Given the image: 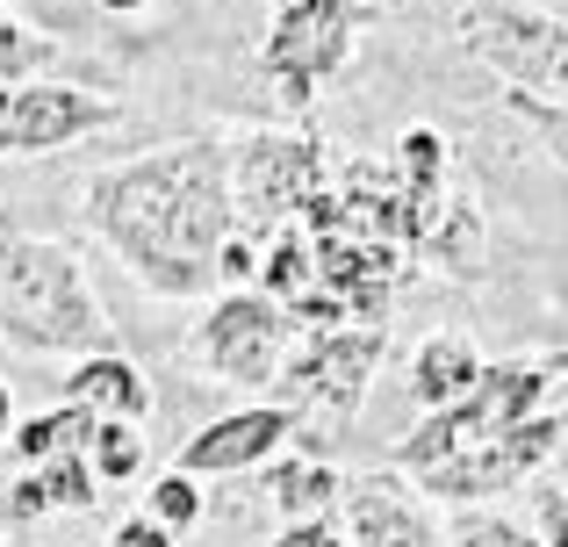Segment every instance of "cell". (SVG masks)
<instances>
[{
    "label": "cell",
    "instance_id": "6da1fadb",
    "mask_svg": "<svg viewBox=\"0 0 568 547\" xmlns=\"http://www.w3.org/2000/svg\"><path fill=\"white\" fill-rule=\"evenodd\" d=\"M94 231L130 260L152 295H202L216 281V253L231 239V152L173 144L159 159L109 166L87 188Z\"/></svg>",
    "mask_w": 568,
    "mask_h": 547
},
{
    "label": "cell",
    "instance_id": "7a4b0ae2",
    "mask_svg": "<svg viewBox=\"0 0 568 547\" xmlns=\"http://www.w3.org/2000/svg\"><path fill=\"white\" fill-rule=\"evenodd\" d=\"M561 382H568V361H561V353L483 361L475 389L460 396V404L432 411V418L396 447V476L425 483L432 468H454V462H468V454H489V447H504V439H518L532 418H547V411H555Z\"/></svg>",
    "mask_w": 568,
    "mask_h": 547
},
{
    "label": "cell",
    "instance_id": "3957f363",
    "mask_svg": "<svg viewBox=\"0 0 568 547\" xmlns=\"http://www.w3.org/2000/svg\"><path fill=\"white\" fill-rule=\"evenodd\" d=\"M0 332L37 353H109L87 267L58 239H8L0 245Z\"/></svg>",
    "mask_w": 568,
    "mask_h": 547
},
{
    "label": "cell",
    "instance_id": "277c9868",
    "mask_svg": "<svg viewBox=\"0 0 568 547\" xmlns=\"http://www.w3.org/2000/svg\"><path fill=\"white\" fill-rule=\"evenodd\" d=\"M454 29L497 80H511V94L568 109V22L561 14L532 8V0H460Z\"/></svg>",
    "mask_w": 568,
    "mask_h": 547
},
{
    "label": "cell",
    "instance_id": "5b68a950",
    "mask_svg": "<svg viewBox=\"0 0 568 547\" xmlns=\"http://www.w3.org/2000/svg\"><path fill=\"white\" fill-rule=\"evenodd\" d=\"M317 195H324L317 138L260 130V138L237 144V159H231V224L245 231V239H274V231L303 224V210Z\"/></svg>",
    "mask_w": 568,
    "mask_h": 547
},
{
    "label": "cell",
    "instance_id": "8992f818",
    "mask_svg": "<svg viewBox=\"0 0 568 547\" xmlns=\"http://www.w3.org/2000/svg\"><path fill=\"white\" fill-rule=\"evenodd\" d=\"M361 22H367V0H274V29H266L260 58L288 109H303L317 94V80H332L353 58Z\"/></svg>",
    "mask_w": 568,
    "mask_h": 547
},
{
    "label": "cell",
    "instance_id": "52a82bcc",
    "mask_svg": "<svg viewBox=\"0 0 568 547\" xmlns=\"http://www.w3.org/2000/svg\"><path fill=\"white\" fill-rule=\"evenodd\" d=\"M382 324H338V332H310L303 353L281 367V411L288 418H353L382 367Z\"/></svg>",
    "mask_w": 568,
    "mask_h": 547
},
{
    "label": "cell",
    "instance_id": "ba28073f",
    "mask_svg": "<svg viewBox=\"0 0 568 547\" xmlns=\"http://www.w3.org/2000/svg\"><path fill=\"white\" fill-rule=\"evenodd\" d=\"M288 338H295V317L274 303V295L231 288V295H223V303L202 317L194 353H202V367H209L216 382L266 389V382H281V367H288Z\"/></svg>",
    "mask_w": 568,
    "mask_h": 547
},
{
    "label": "cell",
    "instance_id": "9c48e42d",
    "mask_svg": "<svg viewBox=\"0 0 568 547\" xmlns=\"http://www.w3.org/2000/svg\"><path fill=\"white\" fill-rule=\"evenodd\" d=\"M338 511H346V547H446L439 519H432V505H425V490L403 483L396 468L346 476Z\"/></svg>",
    "mask_w": 568,
    "mask_h": 547
},
{
    "label": "cell",
    "instance_id": "30bf717a",
    "mask_svg": "<svg viewBox=\"0 0 568 547\" xmlns=\"http://www.w3.org/2000/svg\"><path fill=\"white\" fill-rule=\"evenodd\" d=\"M109 115V101H87L80 87H0V152H58Z\"/></svg>",
    "mask_w": 568,
    "mask_h": 547
},
{
    "label": "cell",
    "instance_id": "8fae6325",
    "mask_svg": "<svg viewBox=\"0 0 568 547\" xmlns=\"http://www.w3.org/2000/svg\"><path fill=\"white\" fill-rule=\"evenodd\" d=\"M288 433H295V418H288L281 404L231 411V418L202 425V433L181 447V476H237V468H260Z\"/></svg>",
    "mask_w": 568,
    "mask_h": 547
},
{
    "label": "cell",
    "instance_id": "7c38bea8",
    "mask_svg": "<svg viewBox=\"0 0 568 547\" xmlns=\"http://www.w3.org/2000/svg\"><path fill=\"white\" fill-rule=\"evenodd\" d=\"M65 404L94 411V418H109V425H138L144 411H152V389H144V375L123 353H87L65 375Z\"/></svg>",
    "mask_w": 568,
    "mask_h": 547
},
{
    "label": "cell",
    "instance_id": "4fadbf2b",
    "mask_svg": "<svg viewBox=\"0 0 568 547\" xmlns=\"http://www.w3.org/2000/svg\"><path fill=\"white\" fill-rule=\"evenodd\" d=\"M475 375H483V353H475L460 332H439V338H425L417 361H410V396L425 404V418H432V411L460 404V396L475 389Z\"/></svg>",
    "mask_w": 568,
    "mask_h": 547
},
{
    "label": "cell",
    "instance_id": "5bb4252c",
    "mask_svg": "<svg viewBox=\"0 0 568 547\" xmlns=\"http://www.w3.org/2000/svg\"><path fill=\"white\" fill-rule=\"evenodd\" d=\"M274 511L281 519H332V505H338V490H346V476L338 468H324V462H288V468H274Z\"/></svg>",
    "mask_w": 568,
    "mask_h": 547
},
{
    "label": "cell",
    "instance_id": "9a60e30c",
    "mask_svg": "<svg viewBox=\"0 0 568 547\" xmlns=\"http://www.w3.org/2000/svg\"><path fill=\"white\" fill-rule=\"evenodd\" d=\"M94 411H80V404H65V411H43V418H29V425H14V454L22 462H58V454H87V439H94Z\"/></svg>",
    "mask_w": 568,
    "mask_h": 547
},
{
    "label": "cell",
    "instance_id": "2e32d148",
    "mask_svg": "<svg viewBox=\"0 0 568 547\" xmlns=\"http://www.w3.org/2000/svg\"><path fill=\"white\" fill-rule=\"evenodd\" d=\"M396 181L410 195H439V181H446V138L439 130H403L396 138Z\"/></svg>",
    "mask_w": 568,
    "mask_h": 547
},
{
    "label": "cell",
    "instance_id": "e0dca14e",
    "mask_svg": "<svg viewBox=\"0 0 568 547\" xmlns=\"http://www.w3.org/2000/svg\"><path fill=\"white\" fill-rule=\"evenodd\" d=\"M87 468H94V483H130L144 468V439L138 425H94V439H87Z\"/></svg>",
    "mask_w": 568,
    "mask_h": 547
},
{
    "label": "cell",
    "instance_id": "ac0fdd59",
    "mask_svg": "<svg viewBox=\"0 0 568 547\" xmlns=\"http://www.w3.org/2000/svg\"><path fill=\"white\" fill-rule=\"evenodd\" d=\"M37 490H43V511H87L101 497L87 454H58V462H43L37 468Z\"/></svg>",
    "mask_w": 568,
    "mask_h": 547
},
{
    "label": "cell",
    "instance_id": "d6986e66",
    "mask_svg": "<svg viewBox=\"0 0 568 547\" xmlns=\"http://www.w3.org/2000/svg\"><path fill=\"white\" fill-rule=\"evenodd\" d=\"M144 519H159L166 534H187L194 519H202V490H194V476H181V468H166V476L144 490Z\"/></svg>",
    "mask_w": 568,
    "mask_h": 547
},
{
    "label": "cell",
    "instance_id": "ffe728a7",
    "mask_svg": "<svg viewBox=\"0 0 568 547\" xmlns=\"http://www.w3.org/2000/svg\"><path fill=\"white\" fill-rule=\"evenodd\" d=\"M504 109H511L518 123H532V138L547 144V159H555V166L568 173V109H547V101H526V94H511V87H504Z\"/></svg>",
    "mask_w": 568,
    "mask_h": 547
},
{
    "label": "cell",
    "instance_id": "44dd1931",
    "mask_svg": "<svg viewBox=\"0 0 568 547\" xmlns=\"http://www.w3.org/2000/svg\"><path fill=\"white\" fill-rule=\"evenodd\" d=\"M446 547H540V534H526V526H511V519H489V511H468V519L446 534Z\"/></svg>",
    "mask_w": 568,
    "mask_h": 547
},
{
    "label": "cell",
    "instance_id": "7402d4cb",
    "mask_svg": "<svg viewBox=\"0 0 568 547\" xmlns=\"http://www.w3.org/2000/svg\"><path fill=\"white\" fill-rule=\"evenodd\" d=\"M245 274H260V253H252L245 231H231V239H223V253H216V281H223V288H237Z\"/></svg>",
    "mask_w": 568,
    "mask_h": 547
},
{
    "label": "cell",
    "instance_id": "603a6c76",
    "mask_svg": "<svg viewBox=\"0 0 568 547\" xmlns=\"http://www.w3.org/2000/svg\"><path fill=\"white\" fill-rule=\"evenodd\" d=\"M274 547H346V534H338V519H295L274 534Z\"/></svg>",
    "mask_w": 568,
    "mask_h": 547
},
{
    "label": "cell",
    "instance_id": "cb8c5ba5",
    "mask_svg": "<svg viewBox=\"0 0 568 547\" xmlns=\"http://www.w3.org/2000/svg\"><path fill=\"white\" fill-rule=\"evenodd\" d=\"M540 547H568V490H540Z\"/></svg>",
    "mask_w": 568,
    "mask_h": 547
},
{
    "label": "cell",
    "instance_id": "d4e9b609",
    "mask_svg": "<svg viewBox=\"0 0 568 547\" xmlns=\"http://www.w3.org/2000/svg\"><path fill=\"white\" fill-rule=\"evenodd\" d=\"M109 547H173V534H166L159 519H123V526L109 534Z\"/></svg>",
    "mask_w": 568,
    "mask_h": 547
},
{
    "label": "cell",
    "instance_id": "484cf974",
    "mask_svg": "<svg viewBox=\"0 0 568 547\" xmlns=\"http://www.w3.org/2000/svg\"><path fill=\"white\" fill-rule=\"evenodd\" d=\"M29 58H37V43H29V37H22V29H14V22H8V14H0V80H8V72H14V65H29Z\"/></svg>",
    "mask_w": 568,
    "mask_h": 547
},
{
    "label": "cell",
    "instance_id": "4316f807",
    "mask_svg": "<svg viewBox=\"0 0 568 547\" xmlns=\"http://www.w3.org/2000/svg\"><path fill=\"white\" fill-rule=\"evenodd\" d=\"M8 519H43V490H37V476H22V483H14Z\"/></svg>",
    "mask_w": 568,
    "mask_h": 547
},
{
    "label": "cell",
    "instance_id": "83f0119b",
    "mask_svg": "<svg viewBox=\"0 0 568 547\" xmlns=\"http://www.w3.org/2000/svg\"><path fill=\"white\" fill-rule=\"evenodd\" d=\"M8 418H14V396H8V382H0V439H8Z\"/></svg>",
    "mask_w": 568,
    "mask_h": 547
},
{
    "label": "cell",
    "instance_id": "f1b7e54d",
    "mask_svg": "<svg viewBox=\"0 0 568 547\" xmlns=\"http://www.w3.org/2000/svg\"><path fill=\"white\" fill-rule=\"evenodd\" d=\"M101 8H144V0H101Z\"/></svg>",
    "mask_w": 568,
    "mask_h": 547
}]
</instances>
